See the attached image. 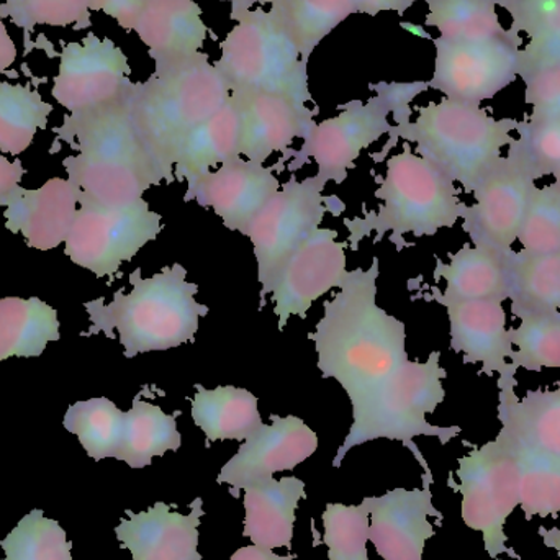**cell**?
Here are the masks:
<instances>
[{
  "mask_svg": "<svg viewBox=\"0 0 560 560\" xmlns=\"http://www.w3.org/2000/svg\"><path fill=\"white\" fill-rule=\"evenodd\" d=\"M381 265L352 269L338 293L323 303V316L308 336L323 378L341 385L351 407L381 390L410 361L407 328L377 303Z\"/></svg>",
  "mask_w": 560,
  "mask_h": 560,
  "instance_id": "1",
  "label": "cell"
},
{
  "mask_svg": "<svg viewBox=\"0 0 560 560\" xmlns=\"http://www.w3.org/2000/svg\"><path fill=\"white\" fill-rule=\"evenodd\" d=\"M128 95L94 110L69 114L56 138L78 151L62 166L78 192L79 207H120L173 183L141 140L128 108Z\"/></svg>",
  "mask_w": 560,
  "mask_h": 560,
  "instance_id": "2",
  "label": "cell"
},
{
  "mask_svg": "<svg viewBox=\"0 0 560 560\" xmlns=\"http://www.w3.org/2000/svg\"><path fill=\"white\" fill-rule=\"evenodd\" d=\"M131 290H117L114 300L84 303L91 319L88 335L118 336L125 358L144 352L170 351L196 338L209 306L196 300L199 285L187 278L183 265L164 268L151 278L140 269L130 275Z\"/></svg>",
  "mask_w": 560,
  "mask_h": 560,
  "instance_id": "3",
  "label": "cell"
},
{
  "mask_svg": "<svg viewBox=\"0 0 560 560\" xmlns=\"http://www.w3.org/2000/svg\"><path fill=\"white\" fill-rule=\"evenodd\" d=\"M417 118H400L392 127L388 148L398 140L415 144L417 153L443 171L453 183L472 194L502 160L503 148L515 140L518 121L489 114L479 104L444 97L417 108Z\"/></svg>",
  "mask_w": 560,
  "mask_h": 560,
  "instance_id": "4",
  "label": "cell"
},
{
  "mask_svg": "<svg viewBox=\"0 0 560 560\" xmlns=\"http://www.w3.org/2000/svg\"><path fill=\"white\" fill-rule=\"evenodd\" d=\"M232 97L206 52L135 82L128 94L131 120L154 160L174 179V161L187 137Z\"/></svg>",
  "mask_w": 560,
  "mask_h": 560,
  "instance_id": "5",
  "label": "cell"
},
{
  "mask_svg": "<svg viewBox=\"0 0 560 560\" xmlns=\"http://www.w3.org/2000/svg\"><path fill=\"white\" fill-rule=\"evenodd\" d=\"M375 197L381 200L377 210L345 220L349 232L346 243L352 252L372 233L375 243L390 233V242L398 248L407 235L434 236L440 230L456 226L467 207L460 200L457 184L417 151H411L408 143L401 153L387 161Z\"/></svg>",
  "mask_w": 560,
  "mask_h": 560,
  "instance_id": "6",
  "label": "cell"
},
{
  "mask_svg": "<svg viewBox=\"0 0 560 560\" xmlns=\"http://www.w3.org/2000/svg\"><path fill=\"white\" fill-rule=\"evenodd\" d=\"M441 352L433 351L424 362L408 361L390 382L361 404L352 407V424L332 466L338 469L352 447L375 440L400 441L413 453L424 474H431L427 460L413 443L417 436H433L447 444L459 436V427H434L427 415L434 413L446 398Z\"/></svg>",
  "mask_w": 560,
  "mask_h": 560,
  "instance_id": "7",
  "label": "cell"
},
{
  "mask_svg": "<svg viewBox=\"0 0 560 560\" xmlns=\"http://www.w3.org/2000/svg\"><path fill=\"white\" fill-rule=\"evenodd\" d=\"M377 95L369 101H351L342 105L336 117L326 118L312 127L299 150L283 154L282 163L290 170H302L308 161L325 184H342L368 148L390 133V117L411 115L410 104L421 92L430 89L428 82L378 84ZM279 161V163H280Z\"/></svg>",
  "mask_w": 560,
  "mask_h": 560,
  "instance_id": "8",
  "label": "cell"
},
{
  "mask_svg": "<svg viewBox=\"0 0 560 560\" xmlns=\"http://www.w3.org/2000/svg\"><path fill=\"white\" fill-rule=\"evenodd\" d=\"M215 62L232 94L276 92L310 104L308 61L269 10L253 7L232 15Z\"/></svg>",
  "mask_w": 560,
  "mask_h": 560,
  "instance_id": "9",
  "label": "cell"
},
{
  "mask_svg": "<svg viewBox=\"0 0 560 560\" xmlns=\"http://www.w3.org/2000/svg\"><path fill=\"white\" fill-rule=\"evenodd\" d=\"M454 487L463 495V520L474 532L482 533L483 546L490 558L499 560L505 555L522 560L510 548L505 523L520 506V470L515 453L506 441L497 434L495 440L480 447H472L460 457Z\"/></svg>",
  "mask_w": 560,
  "mask_h": 560,
  "instance_id": "10",
  "label": "cell"
},
{
  "mask_svg": "<svg viewBox=\"0 0 560 560\" xmlns=\"http://www.w3.org/2000/svg\"><path fill=\"white\" fill-rule=\"evenodd\" d=\"M326 186L318 176L303 180L290 177L242 233L252 242L258 265L261 306L266 296L271 295L285 259L322 226L326 213L331 212L332 197L323 194Z\"/></svg>",
  "mask_w": 560,
  "mask_h": 560,
  "instance_id": "11",
  "label": "cell"
},
{
  "mask_svg": "<svg viewBox=\"0 0 560 560\" xmlns=\"http://www.w3.org/2000/svg\"><path fill=\"white\" fill-rule=\"evenodd\" d=\"M163 230V217L144 199L120 207H79L65 253L79 268L110 278Z\"/></svg>",
  "mask_w": 560,
  "mask_h": 560,
  "instance_id": "12",
  "label": "cell"
},
{
  "mask_svg": "<svg viewBox=\"0 0 560 560\" xmlns=\"http://www.w3.org/2000/svg\"><path fill=\"white\" fill-rule=\"evenodd\" d=\"M436 61L430 89L451 101L482 104L518 79L523 39L450 42L433 38Z\"/></svg>",
  "mask_w": 560,
  "mask_h": 560,
  "instance_id": "13",
  "label": "cell"
},
{
  "mask_svg": "<svg viewBox=\"0 0 560 560\" xmlns=\"http://www.w3.org/2000/svg\"><path fill=\"white\" fill-rule=\"evenodd\" d=\"M130 75L124 49L91 33L62 48L52 97L69 114L94 110L127 97L135 85Z\"/></svg>",
  "mask_w": 560,
  "mask_h": 560,
  "instance_id": "14",
  "label": "cell"
},
{
  "mask_svg": "<svg viewBox=\"0 0 560 560\" xmlns=\"http://www.w3.org/2000/svg\"><path fill=\"white\" fill-rule=\"evenodd\" d=\"M536 180L513 154L502 156L474 190L476 202L466 207L463 229L470 245L500 256L510 255L518 242Z\"/></svg>",
  "mask_w": 560,
  "mask_h": 560,
  "instance_id": "15",
  "label": "cell"
},
{
  "mask_svg": "<svg viewBox=\"0 0 560 560\" xmlns=\"http://www.w3.org/2000/svg\"><path fill=\"white\" fill-rule=\"evenodd\" d=\"M346 248L338 232L318 229L285 259L271 292L280 331L293 316L305 318L319 296L341 287L349 272Z\"/></svg>",
  "mask_w": 560,
  "mask_h": 560,
  "instance_id": "16",
  "label": "cell"
},
{
  "mask_svg": "<svg viewBox=\"0 0 560 560\" xmlns=\"http://www.w3.org/2000/svg\"><path fill=\"white\" fill-rule=\"evenodd\" d=\"M280 187L276 167L240 156L187 184L184 200L213 210L230 232L243 233Z\"/></svg>",
  "mask_w": 560,
  "mask_h": 560,
  "instance_id": "17",
  "label": "cell"
},
{
  "mask_svg": "<svg viewBox=\"0 0 560 560\" xmlns=\"http://www.w3.org/2000/svg\"><path fill=\"white\" fill-rule=\"evenodd\" d=\"M318 450L315 431L299 417L272 415L271 424H262L238 453L222 467L219 483H229L233 492L271 479L276 472L293 470Z\"/></svg>",
  "mask_w": 560,
  "mask_h": 560,
  "instance_id": "18",
  "label": "cell"
},
{
  "mask_svg": "<svg viewBox=\"0 0 560 560\" xmlns=\"http://www.w3.org/2000/svg\"><path fill=\"white\" fill-rule=\"evenodd\" d=\"M423 490L395 489L382 497L362 500L371 516L369 539L384 560H423L424 545L433 538L428 518L443 522L433 505L431 474H423Z\"/></svg>",
  "mask_w": 560,
  "mask_h": 560,
  "instance_id": "19",
  "label": "cell"
},
{
  "mask_svg": "<svg viewBox=\"0 0 560 560\" xmlns=\"http://www.w3.org/2000/svg\"><path fill=\"white\" fill-rule=\"evenodd\" d=\"M450 318L451 349L464 364H480L482 374L499 375V384L516 382L506 312L500 300H440Z\"/></svg>",
  "mask_w": 560,
  "mask_h": 560,
  "instance_id": "20",
  "label": "cell"
},
{
  "mask_svg": "<svg viewBox=\"0 0 560 560\" xmlns=\"http://www.w3.org/2000/svg\"><path fill=\"white\" fill-rule=\"evenodd\" d=\"M242 115V156L266 164L276 153L287 154L293 141L312 130L315 112L308 104L276 92L232 94Z\"/></svg>",
  "mask_w": 560,
  "mask_h": 560,
  "instance_id": "21",
  "label": "cell"
},
{
  "mask_svg": "<svg viewBox=\"0 0 560 560\" xmlns=\"http://www.w3.org/2000/svg\"><path fill=\"white\" fill-rule=\"evenodd\" d=\"M190 509L189 515H180L158 502L147 512H127L115 535L133 560H203L197 549L200 518L206 515L202 499Z\"/></svg>",
  "mask_w": 560,
  "mask_h": 560,
  "instance_id": "22",
  "label": "cell"
},
{
  "mask_svg": "<svg viewBox=\"0 0 560 560\" xmlns=\"http://www.w3.org/2000/svg\"><path fill=\"white\" fill-rule=\"evenodd\" d=\"M79 200L68 179L55 177L39 189L19 187L5 206V229L20 233L30 248L49 252L68 240Z\"/></svg>",
  "mask_w": 560,
  "mask_h": 560,
  "instance_id": "23",
  "label": "cell"
},
{
  "mask_svg": "<svg viewBox=\"0 0 560 560\" xmlns=\"http://www.w3.org/2000/svg\"><path fill=\"white\" fill-rule=\"evenodd\" d=\"M133 32L147 46L154 71L200 55L209 38L202 7L196 0H148Z\"/></svg>",
  "mask_w": 560,
  "mask_h": 560,
  "instance_id": "24",
  "label": "cell"
},
{
  "mask_svg": "<svg viewBox=\"0 0 560 560\" xmlns=\"http://www.w3.org/2000/svg\"><path fill=\"white\" fill-rule=\"evenodd\" d=\"M516 385L499 384L500 433L560 463V384L555 390L516 395Z\"/></svg>",
  "mask_w": 560,
  "mask_h": 560,
  "instance_id": "25",
  "label": "cell"
},
{
  "mask_svg": "<svg viewBox=\"0 0 560 560\" xmlns=\"http://www.w3.org/2000/svg\"><path fill=\"white\" fill-rule=\"evenodd\" d=\"M305 497V483L296 477H271L246 487L243 536L259 548L290 551L296 505Z\"/></svg>",
  "mask_w": 560,
  "mask_h": 560,
  "instance_id": "26",
  "label": "cell"
},
{
  "mask_svg": "<svg viewBox=\"0 0 560 560\" xmlns=\"http://www.w3.org/2000/svg\"><path fill=\"white\" fill-rule=\"evenodd\" d=\"M434 279L444 280V290L431 287L423 299L440 300H500L510 299L505 256L472 245H464L450 255V262L436 259Z\"/></svg>",
  "mask_w": 560,
  "mask_h": 560,
  "instance_id": "27",
  "label": "cell"
},
{
  "mask_svg": "<svg viewBox=\"0 0 560 560\" xmlns=\"http://www.w3.org/2000/svg\"><path fill=\"white\" fill-rule=\"evenodd\" d=\"M242 156V115L235 98L200 125L180 144L174 161V180L192 184L217 167Z\"/></svg>",
  "mask_w": 560,
  "mask_h": 560,
  "instance_id": "28",
  "label": "cell"
},
{
  "mask_svg": "<svg viewBox=\"0 0 560 560\" xmlns=\"http://www.w3.org/2000/svg\"><path fill=\"white\" fill-rule=\"evenodd\" d=\"M194 423L206 434L209 443L215 441H246L262 427L259 400L246 388L220 385L203 388L197 385L190 401Z\"/></svg>",
  "mask_w": 560,
  "mask_h": 560,
  "instance_id": "29",
  "label": "cell"
},
{
  "mask_svg": "<svg viewBox=\"0 0 560 560\" xmlns=\"http://www.w3.org/2000/svg\"><path fill=\"white\" fill-rule=\"evenodd\" d=\"M59 338L58 312L51 305L36 296L0 299V362L38 358Z\"/></svg>",
  "mask_w": 560,
  "mask_h": 560,
  "instance_id": "30",
  "label": "cell"
},
{
  "mask_svg": "<svg viewBox=\"0 0 560 560\" xmlns=\"http://www.w3.org/2000/svg\"><path fill=\"white\" fill-rule=\"evenodd\" d=\"M180 444L183 436L177 430L176 417L158 405L135 398L130 410L125 411L124 438L117 459L131 469H143L154 457L179 450Z\"/></svg>",
  "mask_w": 560,
  "mask_h": 560,
  "instance_id": "31",
  "label": "cell"
},
{
  "mask_svg": "<svg viewBox=\"0 0 560 560\" xmlns=\"http://www.w3.org/2000/svg\"><path fill=\"white\" fill-rule=\"evenodd\" d=\"M269 12L308 61L316 46L355 10L351 0H269Z\"/></svg>",
  "mask_w": 560,
  "mask_h": 560,
  "instance_id": "32",
  "label": "cell"
},
{
  "mask_svg": "<svg viewBox=\"0 0 560 560\" xmlns=\"http://www.w3.org/2000/svg\"><path fill=\"white\" fill-rule=\"evenodd\" d=\"M505 269L512 313L560 310V253L528 255L513 249L505 256Z\"/></svg>",
  "mask_w": 560,
  "mask_h": 560,
  "instance_id": "33",
  "label": "cell"
},
{
  "mask_svg": "<svg viewBox=\"0 0 560 560\" xmlns=\"http://www.w3.org/2000/svg\"><path fill=\"white\" fill-rule=\"evenodd\" d=\"M428 3L424 25L436 28L450 42H493L522 38L505 30L497 13L495 0H424Z\"/></svg>",
  "mask_w": 560,
  "mask_h": 560,
  "instance_id": "34",
  "label": "cell"
},
{
  "mask_svg": "<svg viewBox=\"0 0 560 560\" xmlns=\"http://www.w3.org/2000/svg\"><path fill=\"white\" fill-rule=\"evenodd\" d=\"M52 105L30 85L0 82V151L25 153L39 130L48 127Z\"/></svg>",
  "mask_w": 560,
  "mask_h": 560,
  "instance_id": "35",
  "label": "cell"
},
{
  "mask_svg": "<svg viewBox=\"0 0 560 560\" xmlns=\"http://www.w3.org/2000/svg\"><path fill=\"white\" fill-rule=\"evenodd\" d=\"M66 430L78 436L94 460L117 459L124 438L125 411L105 397L78 401L66 411Z\"/></svg>",
  "mask_w": 560,
  "mask_h": 560,
  "instance_id": "36",
  "label": "cell"
},
{
  "mask_svg": "<svg viewBox=\"0 0 560 560\" xmlns=\"http://www.w3.org/2000/svg\"><path fill=\"white\" fill-rule=\"evenodd\" d=\"M512 315L520 319L518 328L510 326L513 371L560 369V310L515 312Z\"/></svg>",
  "mask_w": 560,
  "mask_h": 560,
  "instance_id": "37",
  "label": "cell"
},
{
  "mask_svg": "<svg viewBox=\"0 0 560 560\" xmlns=\"http://www.w3.org/2000/svg\"><path fill=\"white\" fill-rule=\"evenodd\" d=\"M510 444L516 456L520 470V506L526 522L541 516H558L560 513V463L542 456L529 447L515 443L499 433Z\"/></svg>",
  "mask_w": 560,
  "mask_h": 560,
  "instance_id": "38",
  "label": "cell"
},
{
  "mask_svg": "<svg viewBox=\"0 0 560 560\" xmlns=\"http://www.w3.org/2000/svg\"><path fill=\"white\" fill-rule=\"evenodd\" d=\"M518 78L526 85L525 102L532 105L529 121L560 120V51H535L522 48Z\"/></svg>",
  "mask_w": 560,
  "mask_h": 560,
  "instance_id": "39",
  "label": "cell"
},
{
  "mask_svg": "<svg viewBox=\"0 0 560 560\" xmlns=\"http://www.w3.org/2000/svg\"><path fill=\"white\" fill-rule=\"evenodd\" d=\"M3 560H72V545L55 520L45 518L42 510L20 520L16 528L0 541Z\"/></svg>",
  "mask_w": 560,
  "mask_h": 560,
  "instance_id": "40",
  "label": "cell"
},
{
  "mask_svg": "<svg viewBox=\"0 0 560 560\" xmlns=\"http://www.w3.org/2000/svg\"><path fill=\"white\" fill-rule=\"evenodd\" d=\"M323 542L328 548L329 560H369L365 545L371 520L364 502L359 506L328 503L323 513Z\"/></svg>",
  "mask_w": 560,
  "mask_h": 560,
  "instance_id": "41",
  "label": "cell"
},
{
  "mask_svg": "<svg viewBox=\"0 0 560 560\" xmlns=\"http://www.w3.org/2000/svg\"><path fill=\"white\" fill-rule=\"evenodd\" d=\"M518 243L528 255L560 253V190L555 184L533 189Z\"/></svg>",
  "mask_w": 560,
  "mask_h": 560,
  "instance_id": "42",
  "label": "cell"
},
{
  "mask_svg": "<svg viewBox=\"0 0 560 560\" xmlns=\"http://www.w3.org/2000/svg\"><path fill=\"white\" fill-rule=\"evenodd\" d=\"M518 138L506 153L513 154L539 180L552 176L560 166V120L535 124L525 118L516 127Z\"/></svg>",
  "mask_w": 560,
  "mask_h": 560,
  "instance_id": "43",
  "label": "cell"
},
{
  "mask_svg": "<svg viewBox=\"0 0 560 560\" xmlns=\"http://www.w3.org/2000/svg\"><path fill=\"white\" fill-rule=\"evenodd\" d=\"M512 16L516 35H528L526 48L560 51V0H495Z\"/></svg>",
  "mask_w": 560,
  "mask_h": 560,
  "instance_id": "44",
  "label": "cell"
},
{
  "mask_svg": "<svg viewBox=\"0 0 560 560\" xmlns=\"http://www.w3.org/2000/svg\"><path fill=\"white\" fill-rule=\"evenodd\" d=\"M0 10L16 26L32 30L36 25L88 26L91 23V0H5Z\"/></svg>",
  "mask_w": 560,
  "mask_h": 560,
  "instance_id": "45",
  "label": "cell"
},
{
  "mask_svg": "<svg viewBox=\"0 0 560 560\" xmlns=\"http://www.w3.org/2000/svg\"><path fill=\"white\" fill-rule=\"evenodd\" d=\"M148 0H91L92 12H104L125 30H133Z\"/></svg>",
  "mask_w": 560,
  "mask_h": 560,
  "instance_id": "46",
  "label": "cell"
},
{
  "mask_svg": "<svg viewBox=\"0 0 560 560\" xmlns=\"http://www.w3.org/2000/svg\"><path fill=\"white\" fill-rule=\"evenodd\" d=\"M25 174L26 170L22 161H10L0 154V207L7 206L10 197L19 189Z\"/></svg>",
  "mask_w": 560,
  "mask_h": 560,
  "instance_id": "47",
  "label": "cell"
},
{
  "mask_svg": "<svg viewBox=\"0 0 560 560\" xmlns=\"http://www.w3.org/2000/svg\"><path fill=\"white\" fill-rule=\"evenodd\" d=\"M351 2L355 13L375 16L382 12H397L398 15H404L418 0H351Z\"/></svg>",
  "mask_w": 560,
  "mask_h": 560,
  "instance_id": "48",
  "label": "cell"
},
{
  "mask_svg": "<svg viewBox=\"0 0 560 560\" xmlns=\"http://www.w3.org/2000/svg\"><path fill=\"white\" fill-rule=\"evenodd\" d=\"M16 59V46L13 39L10 38L9 32H7L5 25L0 20V74L12 68L13 62Z\"/></svg>",
  "mask_w": 560,
  "mask_h": 560,
  "instance_id": "49",
  "label": "cell"
},
{
  "mask_svg": "<svg viewBox=\"0 0 560 560\" xmlns=\"http://www.w3.org/2000/svg\"><path fill=\"white\" fill-rule=\"evenodd\" d=\"M230 560H293V558L292 556H278L272 552V549L253 545L238 549Z\"/></svg>",
  "mask_w": 560,
  "mask_h": 560,
  "instance_id": "50",
  "label": "cell"
},
{
  "mask_svg": "<svg viewBox=\"0 0 560 560\" xmlns=\"http://www.w3.org/2000/svg\"><path fill=\"white\" fill-rule=\"evenodd\" d=\"M539 536H541L542 541H545L549 549H555L558 552L560 558V529L539 528Z\"/></svg>",
  "mask_w": 560,
  "mask_h": 560,
  "instance_id": "51",
  "label": "cell"
},
{
  "mask_svg": "<svg viewBox=\"0 0 560 560\" xmlns=\"http://www.w3.org/2000/svg\"><path fill=\"white\" fill-rule=\"evenodd\" d=\"M223 2L232 3V15L253 9L256 2H266V0H223Z\"/></svg>",
  "mask_w": 560,
  "mask_h": 560,
  "instance_id": "52",
  "label": "cell"
},
{
  "mask_svg": "<svg viewBox=\"0 0 560 560\" xmlns=\"http://www.w3.org/2000/svg\"><path fill=\"white\" fill-rule=\"evenodd\" d=\"M552 177H555V186L558 187V189L560 190V166L558 167V170L555 171V174H552Z\"/></svg>",
  "mask_w": 560,
  "mask_h": 560,
  "instance_id": "53",
  "label": "cell"
}]
</instances>
